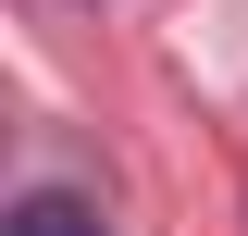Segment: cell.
<instances>
[{"label": "cell", "mask_w": 248, "mask_h": 236, "mask_svg": "<svg viewBox=\"0 0 248 236\" xmlns=\"http://www.w3.org/2000/svg\"><path fill=\"white\" fill-rule=\"evenodd\" d=\"M0 236H112V224H99V199H75V186H25Z\"/></svg>", "instance_id": "obj_1"}]
</instances>
